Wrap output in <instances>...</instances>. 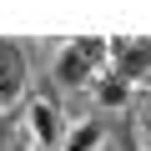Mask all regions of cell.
Masks as SVG:
<instances>
[{
	"instance_id": "1",
	"label": "cell",
	"mask_w": 151,
	"mask_h": 151,
	"mask_svg": "<svg viewBox=\"0 0 151 151\" xmlns=\"http://www.w3.org/2000/svg\"><path fill=\"white\" fill-rule=\"evenodd\" d=\"M101 70H106V35H81V40H65V45L55 50V65H50V76H55L65 91L91 86Z\"/></svg>"
},
{
	"instance_id": "2",
	"label": "cell",
	"mask_w": 151,
	"mask_h": 151,
	"mask_svg": "<svg viewBox=\"0 0 151 151\" xmlns=\"http://www.w3.org/2000/svg\"><path fill=\"white\" fill-rule=\"evenodd\" d=\"M106 65H111L116 81L141 86L146 70H151V45H146V35H106Z\"/></svg>"
},
{
	"instance_id": "3",
	"label": "cell",
	"mask_w": 151,
	"mask_h": 151,
	"mask_svg": "<svg viewBox=\"0 0 151 151\" xmlns=\"http://www.w3.org/2000/svg\"><path fill=\"white\" fill-rule=\"evenodd\" d=\"M30 96V55L20 40H0V116Z\"/></svg>"
},
{
	"instance_id": "4",
	"label": "cell",
	"mask_w": 151,
	"mask_h": 151,
	"mask_svg": "<svg viewBox=\"0 0 151 151\" xmlns=\"http://www.w3.org/2000/svg\"><path fill=\"white\" fill-rule=\"evenodd\" d=\"M25 136H30L40 151H55V146H60V136H65V111H60L55 96H30V106H25Z\"/></svg>"
},
{
	"instance_id": "5",
	"label": "cell",
	"mask_w": 151,
	"mask_h": 151,
	"mask_svg": "<svg viewBox=\"0 0 151 151\" xmlns=\"http://www.w3.org/2000/svg\"><path fill=\"white\" fill-rule=\"evenodd\" d=\"M91 96H96V106H101V111H126V106H131V96H136V86H126V81H116L111 70H101L96 81H91Z\"/></svg>"
},
{
	"instance_id": "6",
	"label": "cell",
	"mask_w": 151,
	"mask_h": 151,
	"mask_svg": "<svg viewBox=\"0 0 151 151\" xmlns=\"http://www.w3.org/2000/svg\"><path fill=\"white\" fill-rule=\"evenodd\" d=\"M101 146H106V126L101 121H76V126H65L55 151H101Z\"/></svg>"
},
{
	"instance_id": "7",
	"label": "cell",
	"mask_w": 151,
	"mask_h": 151,
	"mask_svg": "<svg viewBox=\"0 0 151 151\" xmlns=\"http://www.w3.org/2000/svg\"><path fill=\"white\" fill-rule=\"evenodd\" d=\"M0 151H10V126H5V116H0Z\"/></svg>"
}]
</instances>
